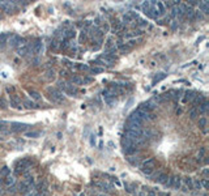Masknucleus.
Segmentation results:
<instances>
[{
  "label": "nucleus",
  "mask_w": 209,
  "mask_h": 196,
  "mask_svg": "<svg viewBox=\"0 0 209 196\" xmlns=\"http://www.w3.org/2000/svg\"><path fill=\"white\" fill-rule=\"evenodd\" d=\"M33 161H30L29 158H22L20 161H17L15 165V174L16 175H20V174H24L29 170V167L31 166Z\"/></svg>",
  "instance_id": "nucleus-1"
},
{
  "label": "nucleus",
  "mask_w": 209,
  "mask_h": 196,
  "mask_svg": "<svg viewBox=\"0 0 209 196\" xmlns=\"http://www.w3.org/2000/svg\"><path fill=\"white\" fill-rule=\"evenodd\" d=\"M47 91H49L50 99H51L52 102H55V103H62L63 101H64V96H63V93L58 89V88H49V89H47Z\"/></svg>",
  "instance_id": "nucleus-2"
},
{
  "label": "nucleus",
  "mask_w": 209,
  "mask_h": 196,
  "mask_svg": "<svg viewBox=\"0 0 209 196\" xmlns=\"http://www.w3.org/2000/svg\"><path fill=\"white\" fill-rule=\"evenodd\" d=\"M11 132H24V131H26V129H29L31 128V126L29 124H25V123H11Z\"/></svg>",
  "instance_id": "nucleus-3"
},
{
  "label": "nucleus",
  "mask_w": 209,
  "mask_h": 196,
  "mask_svg": "<svg viewBox=\"0 0 209 196\" xmlns=\"http://www.w3.org/2000/svg\"><path fill=\"white\" fill-rule=\"evenodd\" d=\"M156 107H157V103H154L153 101H147V102L141 103L139 109L142 110V111H145V113H152Z\"/></svg>",
  "instance_id": "nucleus-4"
},
{
  "label": "nucleus",
  "mask_w": 209,
  "mask_h": 196,
  "mask_svg": "<svg viewBox=\"0 0 209 196\" xmlns=\"http://www.w3.org/2000/svg\"><path fill=\"white\" fill-rule=\"evenodd\" d=\"M30 50H31V52H33V55H41V54L43 52V42L41 39H37Z\"/></svg>",
  "instance_id": "nucleus-5"
},
{
  "label": "nucleus",
  "mask_w": 209,
  "mask_h": 196,
  "mask_svg": "<svg viewBox=\"0 0 209 196\" xmlns=\"http://www.w3.org/2000/svg\"><path fill=\"white\" fill-rule=\"evenodd\" d=\"M20 103H21V99L18 98L17 94L9 96V106H11L12 109H20Z\"/></svg>",
  "instance_id": "nucleus-6"
},
{
  "label": "nucleus",
  "mask_w": 209,
  "mask_h": 196,
  "mask_svg": "<svg viewBox=\"0 0 209 196\" xmlns=\"http://www.w3.org/2000/svg\"><path fill=\"white\" fill-rule=\"evenodd\" d=\"M20 42H21V37L17 36V34H13V36H9V39H8V43L11 47H16L17 49L20 46Z\"/></svg>",
  "instance_id": "nucleus-7"
},
{
  "label": "nucleus",
  "mask_w": 209,
  "mask_h": 196,
  "mask_svg": "<svg viewBox=\"0 0 209 196\" xmlns=\"http://www.w3.org/2000/svg\"><path fill=\"white\" fill-rule=\"evenodd\" d=\"M192 181L194 179L191 178V176H184V178L182 179V183L184 186H183V191H191V189H194L192 187Z\"/></svg>",
  "instance_id": "nucleus-8"
},
{
  "label": "nucleus",
  "mask_w": 209,
  "mask_h": 196,
  "mask_svg": "<svg viewBox=\"0 0 209 196\" xmlns=\"http://www.w3.org/2000/svg\"><path fill=\"white\" fill-rule=\"evenodd\" d=\"M75 37H76V30L73 29V28L63 31V39H64V41H69V39H72V38H75Z\"/></svg>",
  "instance_id": "nucleus-9"
},
{
  "label": "nucleus",
  "mask_w": 209,
  "mask_h": 196,
  "mask_svg": "<svg viewBox=\"0 0 209 196\" xmlns=\"http://www.w3.org/2000/svg\"><path fill=\"white\" fill-rule=\"evenodd\" d=\"M18 192H20L21 195H26L28 192H30V188L28 187V184L25 183V181L24 182H21L20 184H18V189H17Z\"/></svg>",
  "instance_id": "nucleus-10"
},
{
  "label": "nucleus",
  "mask_w": 209,
  "mask_h": 196,
  "mask_svg": "<svg viewBox=\"0 0 209 196\" xmlns=\"http://www.w3.org/2000/svg\"><path fill=\"white\" fill-rule=\"evenodd\" d=\"M154 166H156V158H148L145 160L144 162L141 163V167H150V169H154Z\"/></svg>",
  "instance_id": "nucleus-11"
},
{
  "label": "nucleus",
  "mask_w": 209,
  "mask_h": 196,
  "mask_svg": "<svg viewBox=\"0 0 209 196\" xmlns=\"http://www.w3.org/2000/svg\"><path fill=\"white\" fill-rule=\"evenodd\" d=\"M123 152H124V154L126 156H135L136 153L139 152V148L136 147V145H134V147H129V148H127V149H123Z\"/></svg>",
  "instance_id": "nucleus-12"
},
{
  "label": "nucleus",
  "mask_w": 209,
  "mask_h": 196,
  "mask_svg": "<svg viewBox=\"0 0 209 196\" xmlns=\"http://www.w3.org/2000/svg\"><path fill=\"white\" fill-rule=\"evenodd\" d=\"M15 183H16V179H15V176H12V175H7L4 179H3V184L8 186V187L15 186Z\"/></svg>",
  "instance_id": "nucleus-13"
},
{
  "label": "nucleus",
  "mask_w": 209,
  "mask_h": 196,
  "mask_svg": "<svg viewBox=\"0 0 209 196\" xmlns=\"http://www.w3.org/2000/svg\"><path fill=\"white\" fill-rule=\"evenodd\" d=\"M55 77H56L55 71H54L52 68L47 69L46 73H45V80H47V81H52V80H55Z\"/></svg>",
  "instance_id": "nucleus-14"
},
{
  "label": "nucleus",
  "mask_w": 209,
  "mask_h": 196,
  "mask_svg": "<svg viewBox=\"0 0 209 196\" xmlns=\"http://www.w3.org/2000/svg\"><path fill=\"white\" fill-rule=\"evenodd\" d=\"M65 91V94H68V96H76V94H77V88L76 86H73V85H71L68 83V86H67V89L64 90Z\"/></svg>",
  "instance_id": "nucleus-15"
},
{
  "label": "nucleus",
  "mask_w": 209,
  "mask_h": 196,
  "mask_svg": "<svg viewBox=\"0 0 209 196\" xmlns=\"http://www.w3.org/2000/svg\"><path fill=\"white\" fill-rule=\"evenodd\" d=\"M124 188L126 191L128 192V194H132V195H136V184H134V183H126L124 184Z\"/></svg>",
  "instance_id": "nucleus-16"
},
{
  "label": "nucleus",
  "mask_w": 209,
  "mask_h": 196,
  "mask_svg": "<svg viewBox=\"0 0 209 196\" xmlns=\"http://www.w3.org/2000/svg\"><path fill=\"white\" fill-rule=\"evenodd\" d=\"M134 145H135V143L132 140H129V139H127V137H123L122 139V147H123V149H127V148L134 147Z\"/></svg>",
  "instance_id": "nucleus-17"
},
{
  "label": "nucleus",
  "mask_w": 209,
  "mask_h": 196,
  "mask_svg": "<svg viewBox=\"0 0 209 196\" xmlns=\"http://www.w3.org/2000/svg\"><path fill=\"white\" fill-rule=\"evenodd\" d=\"M126 160H127V162H128V163H131L132 166H137V165H139V162H140V160H139V157H137V156H128Z\"/></svg>",
  "instance_id": "nucleus-18"
},
{
  "label": "nucleus",
  "mask_w": 209,
  "mask_h": 196,
  "mask_svg": "<svg viewBox=\"0 0 209 196\" xmlns=\"http://www.w3.org/2000/svg\"><path fill=\"white\" fill-rule=\"evenodd\" d=\"M167 178H169V174H167V173H161L160 175L157 176L156 182L157 183H161V184H165V182L167 181Z\"/></svg>",
  "instance_id": "nucleus-19"
},
{
  "label": "nucleus",
  "mask_w": 209,
  "mask_h": 196,
  "mask_svg": "<svg viewBox=\"0 0 209 196\" xmlns=\"http://www.w3.org/2000/svg\"><path fill=\"white\" fill-rule=\"evenodd\" d=\"M140 36H142V30L136 29V30H134V31H129V33H127L124 37H126V38H132V37H140Z\"/></svg>",
  "instance_id": "nucleus-20"
},
{
  "label": "nucleus",
  "mask_w": 209,
  "mask_h": 196,
  "mask_svg": "<svg viewBox=\"0 0 209 196\" xmlns=\"http://www.w3.org/2000/svg\"><path fill=\"white\" fill-rule=\"evenodd\" d=\"M28 51H29V47L26 46H21V47H17V55L18 56H25L28 54Z\"/></svg>",
  "instance_id": "nucleus-21"
},
{
  "label": "nucleus",
  "mask_w": 209,
  "mask_h": 196,
  "mask_svg": "<svg viewBox=\"0 0 209 196\" xmlns=\"http://www.w3.org/2000/svg\"><path fill=\"white\" fill-rule=\"evenodd\" d=\"M208 107H209L208 101H204L201 105H199V110H197V111L200 113V114H205V113L208 111Z\"/></svg>",
  "instance_id": "nucleus-22"
},
{
  "label": "nucleus",
  "mask_w": 209,
  "mask_h": 196,
  "mask_svg": "<svg viewBox=\"0 0 209 196\" xmlns=\"http://www.w3.org/2000/svg\"><path fill=\"white\" fill-rule=\"evenodd\" d=\"M174 181H175V175H170V174H169V178H167V181L165 182V187H167V188H173Z\"/></svg>",
  "instance_id": "nucleus-23"
},
{
  "label": "nucleus",
  "mask_w": 209,
  "mask_h": 196,
  "mask_svg": "<svg viewBox=\"0 0 209 196\" xmlns=\"http://www.w3.org/2000/svg\"><path fill=\"white\" fill-rule=\"evenodd\" d=\"M156 8H157V11H158V13H160V16H163L165 12H166V8L163 7V3H161V1H157L156 3Z\"/></svg>",
  "instance_id": "nucleus-24"
},
{
  "label": "nucleus",
  "mask_w": 209,
  "mask_h": 196,
  "mask_svg": "<svg viewBox=\"0 0 209 196\" xmlns=\"http://www.w3.org/2000/svg\"><path fill=\"white\" fill-rule=\"evenodd\" d=\"M122 20H123V23L124 24H129V23H132V21L135 20L134 17H132V15H131V12H128V13H126V15H123V17H122Z\"/></svg>",
  "instance_id": "nucleus-25"
},
{
  "label": "nucleus",
  "mask_w": 209,
  "mask_h": 196,
  "mask_svg": "<svg viewBox=\"0 0 209 196\" xmlns=\"http://www.w3.org/2000/svg\"><path fill=\"white\" fill-rule=\"evenodd\" d=\"M29 96L33 98V99H36V101H39L41 98H42L41 93H38L37 90H33V89H29Z\"/></svg>",
  "instance_id": "nucleus-26"
},
{
  "label": "nucleus",
  "mask_w": 209,
  "mask_h": 196,
  "mask_svg": "<svg viewBox=\"0 0 209 196\" xmlns=\"http://www.w3.org/2000/svg\"><path fill=\"white\" fill-rule=\"evenodd\" d=\"M180 187H182V178H180L179 175H175V181H174L173 188L174 189H180Z\"/></svg>",
  "instance_id": "nucleus-27"
},
{
  "label": "nucleus",
  "mask_w": 209,
  "mask_h": 196,
  "mask_svg": "<svg viewBox=\"0 0 209 196\" xmlns=\"http://www.w3.org/2000/svg\"><path fill=\"white\" fill-rule=\"evenodd\" d=\"M204 101H205V98L202 96H195L194 99H192V103H194V106H197V105H201Z\"/></svg>",
  "instance_id": "nucleus-28"
},
{
  "label": "nucleus",
  "mask_w": 209,
  "mask_h": 196,
  "mask_svg": "<svg viewBox=\"0 0 209 196\" xmlns=\"http://www.w3.org/2000/svg\"><path fill=\"white\" fill-rule=\"evenodd\" d=\"M188 116L191 119H196L199 116V111H197V109L196 107H192L191 110H189V113H188Z\"/></svg>",
  "instance_id": "nucleus-29"
},
{
  "label": "nucleus",
  "mask_w": 209,
  "mask_h": 196,
  "mask_svg": "<svg viewBox=\"0 0 209 196\" xmlns=\"http://www.w3.org/2000/svg\"><path fill=\"white\" fill-rule=\"evenodd\" d=\"M140 170L142 174H145V175H152V174L154 173V169H150V167H141L140 166Z\"/></svg>",
  "instance_id": "nucleus-30"
},
{
  "label": "nucleus",
  "mask_w": 209,
  "mask_h": 196,
  "mask_svg": "<svg viewBox=\"0 0 209 196\" xmlns=\"http://www.w3.org/2000/svg\"><path fill=\"white\" fill-rule=\"evenodd\" d=\"M192 187H194L195 189H199V191L202 189L201 188V181H200V179H194V181H192Z\"/></svg>",
  "instance_id": "nucleus-31"
},
{
  "label": "nucleus",
  "mask_w": 209,
  "mask_h": 196,
  "mask_svg": "<svg viewBox=\"0 0 209 196\" xmlns=\"http://www.w3.org/2000/svg\"><path fill=\"white\" fill-rule=\"evenodd\" d=\"M194 97H195V91L194 90H187L186 93H184V101H187V99H194Z\"/></svg>",
  "instance_id": "nucleus-32"
},
{
  "label": "nucleus",
  "mask_w": 209,
  "mask_h": 196,
  "mask_svg": "<svg viewBox=\"0 0 209 196\" xmlns=\"http://www.w3.org/2000/svg\"><path fill=\"white\" fill-rule=\"evenodd\" d=\"M24 105L28 107V109H37V105L33 102V101H29V99H26V101H24Z\"/></svg>",
  "instance_id": "nucleus-33"
},
{
  "label": "nucleus",
  "mask_w": 209,
  "mask_h": 196,
  "mask_svg": "<svg viewBox=\"0 0 209 196\" xmlns=\"http://www.w3.org/2000/svg\"><path fill=\"white\" fill-rule=\"evenodd\" d=\"M69 47V41H62V43H59V49L62 51H65Z\"/></svg>",
  "instance_id": "nucleus-34"
},
{
  "label": "nucleus",
  "mask_w": 209,
  "mask_h": 196,
  "mask_svg": "<svg viewBox=\"0 0 209 196\" xmlns=\"http://www.w3.org/2000/svg\"><path fill=\"white\" fill-rule=\"evenodd\" d=\"M207 118H200L197 121V126H199V128H205L207 127Z\"/></svg>",
  "instance_id": "nucleus-35"
},
{
  "label": "nucleus",
  "mask_w": 209,
  "mask_h": 196,
  "mask_svg": "<svg viewBox=\"0 0 209 196\" xmlns=\"http://www.w3.org/2000/svg\"><path fill=\"white\" fill-rule=\"evenodd\" d=\"M89 71H90V73L97 75V73H102V72H103V68H101V67H93V68H90Z\"/></svg>",
  "instance_id": "nucleus-36"
},
{
  "label": "nucleus",
  "mask_w": 209,
  "mask_h": 196,
  "mask_svg": "<svg viewBox=\"0 0 209 196\" xmlns=\"http://www.w3.org/2000/svg\"><path fill=\"white\" fill-rule=\"evenodd\" d=\"M205 152H207L205 147H201L200 149H199V152H197V158H204V157H205Z\"/></svg>",
  "instance_id": "nucleus-37"
},
{
  "label": "nucleus",
  "mask_w": 209,
  "mask_h": 196,
  "mask_svg": "<svg viewBox=\"0 0 209 196\" xmlns=\"http://www.w3.org/2000/svg\"><path fill=\"white\" fill-rule=\"evenodd\" d=\"M137 21H139V23L136 24V26H148V24H149L147 20H144V18H140V17L137 18Z\"/></svg>",
  "instance_id": "nucleus-38"
},
{
  "label": "nucleus",
  "mask_w": 209,
  "mask_h": 196,
  "mask_svg": "<svg viewBox=\"0 0 209 196\" xmlns=\"http://www.w3.org/2000/svg\"><path fill=\"white\" fill-rule=\"evenodd\" d=\"M41 135V132H38V131H31V132H26V137H33V139H36L38 137V136Z\"/></svg>",
  "instance_id": "nucleus-39"
},
{
  "label": "nucleus",
  "mask_w": 209,
  "mask_h": 196,
  "mask_svg": "<svg viewBox=\"0 0 209 196\" xmlns=\"http://www.w3.org/2000/svg\"><path fill=\"white\" fill-rule=\"evenodd\" d=\"M72 83L76 84V85H81V84H84V80H82L81 77H77V76H75V77H72Z\"/></svg>",
  "instance_id": "nucleus-40"
},
{
  "label": "nucleus",
  "mask_w": 209,
  "mask_h": 196,
  "mask_svg": "<svg viewBox=\"0 0 209 196\" xmlns=\"http://www.w3.org/2000/svg\"><path fill=\"white\" fill-rule=\"evenodd\" d=\"M165 77H166V75H165V73H160V76L154 77V80H153V85H156L157 83H160V81H161V80H163Z\"/></svg>",
  "instance_id": "nucleus-41"
},
{
  "label": "nucleus",
  "mask_w": 209,
  "mask_h": 196,
  "mask_svg": "<svg viewBox=\"0 0 209 196\" xmlns=\"http://www.w3.org/2000/svg\"><path fill=\"white\" fill-rule=\"evenodd\" d=\"M119 49H120V52H122V54H126V52H128V51H131V50H132L131 47L127 46V45H122Z\"/></svg>",
  "instance_id": "nucleus-42"
},
{
  "label": "nucleus",
  "mask_w": 209,
  "mask_h": 196,
  "mask_svg": "<svg viewBox=\"0 0 209 196\" xmlns=\"http://www.w3.org/2000/svg\"><path fill=\"white\" fill-rule=\"evenodd\" d=\"M58 47H59V42H58V41H56V39H52L51 45H50V49L55 51V50H58Z\"/></svg>",
  "instance_id": "nucleus-43"
},
{
  "label": "nucleus",
  "mask_w": 209,
  "mask_h": 196,
  "mask_svg": "<svg viewBox=\"0 0 209 196\" xmlns=\"http://www.w3.org/2000/svg\"><path fill=\"white\" fill-rule=\"evenodd\" d=\"M9 171H11V170L8 169V167H3L1 169V171H0V176H7V175H9Z\"/></svg>",
  "instance_id": "nucleus-44"
},
{
  "label": "nucleus",
  "mask_w": 209,
  "mask_h": 196,
  "mask_svg": "<svg viewBox=\"0 0 209 196\" xmlns=\"http://www.w3.org/2000/svg\"><path fill=\"white\" fill-rule=\"evenodd\" d=\"M85 41H86V30H85V29H82L81 34H80V43L85 42Z\"/></svg>",
  "instance_id": "nucleus-45"
},
{
  "label": "nucleus",
  "mask_w": 209,
  "mask_h": 196,
  "mask_svg": "<svg viewBox=\"0 0 209 196\" xmlns=\"http://www.w3.org/2000/svg\"><path fill=\"white\" fill-rule=\"evenodd\" d=\"M147 191H148V187H141V189L137 192V196H147Z\"/></svg>",
  "instance_id": "nucleus-46"
},
{
  "label": "nucleus",
  "mask_w": 209,
  "mask_h": 196,
  "mask_svg": "<svg viewBox=\"0 0 209 196\" xmlns=\"http://www.w3.org/2000/svg\"><path fill=\"white\" fill-rule=\"evenodd\" d=\"M200 181H201V188L207 189V188H208V186H209L208 179H207V178H204V179H200Z\"/></svg>",
  "instance_id": "nucleus-47"
},
{
  "label": "nucleus",
  "mask_w": 209,
  "mask_h": 196,
  "mask_svg": "<svg viewBox=\"0 0 209 196\" xmlns=\"http://www.w3.org/2000/svg\"><path fill=\"white\" fill-rule=\"evenodd\" d=\"M5 192H8V194H12V195H15L16 192H17V188H16V186H11V187H8V189Z\"/></svg>",
  "instance_id": "nucleus-48"
},
{
  "label": "nucleus",
  "mask_w": 209,
  "mask_h": 196,
  "mask_svg": "<svg viewBox=\"0 0 209 196\" xmlns=\"http://www.w3.org/2000/svg\"><path fill=\"white\" fill-rule=\"evenodd\" d=\"M147 196H157V192L154 188H148L147 191Z\"/></svg>",
  "instance_id": "nucleus-49"
},
{
  "label": "nucleus",
  "mask_w": 209,
  "mask_h": 196,
  "mask_svg": "<svg viewBox=\"0 0 209 196\" xmlns=\"http://www.w3.org/2000/svg\"><path fill=\"white\" fill-rule=\"evenodd\" d=\"M76 68L77 69H81V71H89V67L88 65H84V64H78V65H76Z\"/></svg>",
  "instance_id": "nucleus-50"
},
{
  "label": "nucleus",
  "mask_w": 209,
  "mask_h": 196,
  "mask_svg": "<svg viewBox=\"0 0 209 196\" xmlns=\"http://www.w3.org/2000/svg\"><path fill=\"white\" fill-rule=\"evenodd\" d=\"M7 93L9 94V96H12V94H15V88L13 86H7Z\"/></svg>",
  "instance_id": "nucleus-51"
},
{
  "label": "nucleus",
  "mask_w": 209,
  "mask_h": 196,
  "mask_svg": "<svg viewBox=\"0 0 209 196\" xmlns=\"http://www.w3.org/2000/svg\"><path fill=\"white\" fill-rule=\"evenodd\" d=\"M59 75L62 76V77H67V76H68V72L65 71V69H62V71L59 72Z\"/></svg>",
  "instance_id": "nucleus-52"
},
{
  "label": "nucleus",
  "mask_w": 209,
  "mask_h": 196,
  "mask_svg": "<svg viewBox=\"0 0 209 196\" xmlns=\"http://www.w3.org/2000/svg\"><path fill=\"white\" fill-rule=\"evenodd\" d=\"M102 30L104 31V33H107V31L110 30V26H109L107 24H103V25H102Z\"/></svg>",
  "instance_id": "nucleus-53"
},
{
  "label": "nucleus",
  "mask_w": 209,
  "mask_h": 196,
  "mask_svg": "<svg viewBox=\"0 0 209 196\" xmlns=\"http://www.w3.org/2000/svg\"><path fill=\"white\" fill-rule=\"evenodd\" d=\"M0 102H1V107H7V101L4 99V98H0Z\"/></svg>",
  "instance_id": "nucleus-54"
},
{
  "label": "nucleus",
  "mask_w": 209,
  "mask_h": 196,
  "mask_svg": "<svg viewBox=\"0 0 209 196\" xmlns=\"http://www.w3.org/2000/svg\"><path fill=\"white\" fill-rule=\"evenodd\" d=\"M176 25H178V23L176 21H171V29H176Z\"/></svg>",
  "instance_id": "nucleus-55"
},
{
  "label": "nucleus",
  "mask_w": 209,
  "mask_h": 196,
  "mask_svg": "<svg viewBox=\"0 0 209 196\" xmlns=\"http://www.w3.org/2000/svg\"><path fill=\"white\" fill-rule=\"evenodd\" d=\"M39 63H41V62H39V59L36 58V59H34V60H33V65H36V67H37V65L39 64Z\"/></svg>",
  "instance_id": "nucleus-56"
},
{
  "label": "nucleus",
  "mask_w": 209,
  "mask_h": 196,
  "mask_svg": "<svg viewBox=\"0 0 209 196\" xmlns=\"http://www.w3.org/2000/svg\"><path fill=\"white\" fill-rule=\"evenodd\" d=\"M157 196H170L167 192H158V195Z\"/></svg>",
  "instance_id": "nucleus-57"
},
{
  "label": "nucleus",
  "mask_w": 209,
  "mask_h": 196,
  "mask_svg": "<svg viewBox=\"0 0 209 196\" xmlns=\"http://www.w3.org/2000/svg\"><path fill=\"white\" fill-rule=\"evenodd\" d=\"M84 80V84H86V83H91V78L90 77H88V78H82Z\"/></svg>",
  "instance_id": "nucleus-58"
},
{
  "label": "nucleus",
  "mask_w": 209,
  "mask_h": 196,
  "mask_svg": "<svg viewBox=\"0 0 209 196\" xmlns=\"http://www.w3.org/2000/svg\"><path fill=\"white\" fill-rule=\"evenodd\" d=\"M208 173H209V171H208V169H204V170H202V175H204V176H207V175H208Z\"/></svg>",
  "instance_id": "nucleus-59"
},
{
  "label": "nucleus",
  "mask_w": 209,
  "mask_h": 196,
  "mask_svg": "<svg viewBox=\"0 0 209 196\" xmlns=\"http://www.w3.org/2000/svg\"><path fill=\"white\" fill-rule=\"evenodd\" d=\"M0 188H3V179H0Z\"/></svg>",
  "instance_id": "nucleus-60"
},
{
  "label": "nucleus",
  "mask_w": 209,
  "mask_h": 196,
  "mask_svg": "<svg viewBox=\"0 0 209 196\" xmlns=\"http://www.w3.org/2000/svg\"><path fill=\"white\" fill-rule=\"evenodd\" d=\"M96 196H107V195H103V194H98V195H96Z\"/></svg>",
  "instance_id": "nucleus-61"
},
{
  "label": "nucleus",
  "mask_w": 209,
  "mask_h": 196,
  "mask_svg": "<svg viewBox=\"0 0 209 196\" xmlns=\"http://www.w3.org/2000/svg\"><path fill=\"white\" fill-rule=\"evenodd\" d=\"M1 140H3V137H0V141H1Z\"/></svg>",
  "instance_id": "nucleus-62"
},
{
  "label": "nucleus",
  "mask_w": 209,
  "mask_h": 196,
  "mask_svg": "<svg viewBox=\"0 0 209 196\" xmlns=\"http://www.w3.org/2000/svg\"><path fill=\"white\" fill-rule=\"evenodd\" d=\"M0 17H1V12H0Z\"/></svg>",
  "instance_id": "nucleus-63"
},
{
  "label": "nucleus",
  "mask_w": 209,
  "mask_h": 196,
  "mask_svg": "<svg viewBox=\"0 0 209 196\" xmlns=\"http://www.w3.org/2000/svg\"><path fill=\"white\" fill-rule=\"evenodd\" d=\"M13 196H18V195H16V194H15V195H13Z\"/></svg>",
  "instance_id": "nucleus-64"
}]
</instances>
